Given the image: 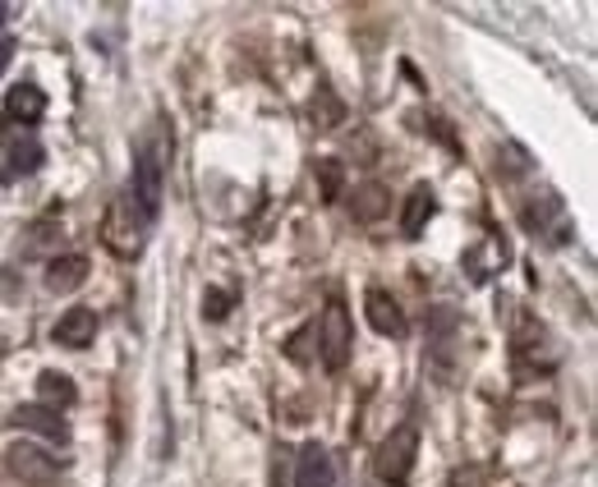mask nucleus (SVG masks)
<instances>
[{"label":"nucleus","mask_w":598,"mask_h":487,"mask_svg":"<svg viewBox=\"0 0 598 487\" xmlns=\"http://www.w3.org/2000/svg\"><path fill=\"white\" fill-rule=\"evenodd\" d=\"M314 336H318V349H322L327 373H341V368L351 363V355H355V322H351V308H345L341 295L327 299L322 322L314 326Z\"/></svg>","instance_id":"1"},{"label":"nucleus","mask_w":598,"mask_h":487,"mask_svg":"<svg viewBox=\"0 0 598 487\" xmlns=\"http://www.w3.org/2000/svg\"><path fill=\"white\" fill-rule=\"evenodd\" d=\"M162 170H166L162 143L148 133L139 152H133V180H129V203L139 207L148 221H157V212H162Z\"/></svg>","instance_id":"2"},{"label":"nucleus","mask_w":598,"mask_h":487,"mask_svg":"<svg viewBox=\"0 0 598 487\" xmlns=\"http://www.w3.org/2000/svg\"><path fill=\"white\" fill-rule=\"evenodd\" d=\"M143 235H148V217L129 198H115L106 207V221H102L106 248L120 253V258H139V253H143Z\"/></svg>","instance_id":"3"},{"label":"nucleus","mask_w":598,"mask_h":487,"mask_svg":"<svg viewBox=\"0 0 598 487\" xmlns=\"http://www.w3.org/2000/svg\"><path fill=\"white\" fill-rule=\"evenodd\" d=\"M415 456H419V427H415V423H400L396 433L378 446L373 470H378V478H382V483L400 487L405 478H410V470H415Z\"/></svg>","instance_id":"4"},{"label":"nucleus","mask_w":598,"mask_h":487,"mask_svg":"<svg viewBox=\"0 0 598 487\" xmlns=\"http://www.w3.org/2000/svg\"><path fill=\"white\" fill-rule=\"evenodd\" d=\"M5 470L18 478V483H28V487H51V483H61V460L47 456L42 446H28V441H18L5 451Z\"/></svg>","instance_id":"5"},{"label":"nucleus","mask_w":598,"mask_h":487,"mask_svg":"<svg viewBox=\"0 0 598 487\" xmlns=\"http://www.w3.org/2000/svg\"><path fill=\"white\" fill-rule=\"evenodd\" d=\"M0 152H5L10 166H14L18 175H33L37 166L47 162L42 143L33 139V129H18V125H10V120H0Z\"/></svg>","instance_id":"6"},{"label":"nucleus","mask_w":598,"mask_h":487,"mask_svg":"<svg viewBox=\"0 0 598 487\" xmlns=\"http://www.w3.org/2000/svg\"><path fill=\"white\" fill-rule=\"evenodd\" d=\"M364 318H369V326L378 331V336H405L410 331V322H405V308L387 295V290H369L364 295Z\"/></svg>","instance_id":"7"},{"label":"nucleus","mask_w":598,"mask_h":487,"mask_svg":"<svg viewBox=\"0 0 598 487\" xmlns=\"http://www.w3.org/2000/svg\"><path fill=\"white\" fill-rule=\"evenodd\" d=\"M51 336L65 349H88L92 336H98V313H92V308H65L61 322L51 326Z\"/></svg>","instance_id":"8"},{"label":"nucleus","mask_w":598,"mask_h":487,"mask_svg":"<svg viewBox=\"0 0 598 487\" xmlns=\"http://www.w3.org/2000/svg\"><path fill=\"white\" fill-rule=\"evenodd\" d=\"M42 111H47V97L37 84H14L5 92V120L18 125V129H33L37 120H42Z\"/></svg>","instance_id":"9"},{"label":"nucleus","mask_w":598,"mask_h":487,"mask_svg":"<svg viewBox=\"0 0 598 487\" xmlns=\"http://www.w3.org/2000/svg\"><path fill=\"white\" fill-rule=\"evenodd\" d=\"M14 427H24V433H37V437H51V441H65L69 437V427L61 419V409H47V405H18L14 409Z\"/></svg>","instance_id":"10"},{"label":"nucleus","mask_w":598,"mask_h":487,"mask_svg":"<svg viewBox=\"0 0 598 487\" xmlns=\"http://www.w3.org/2000/svg\"><path fill=\"white\" fill-rule=\"evenodd\" d=\"M295 487H336V464L318 441H308L295 460Z\"/></svg>","instance_id":"11"},{"label":"nucleus","mask_w":598,"mask_h":487,"mask_svg":"<svg viewBox=\"0 0 598 487\" xmlns=\"http://www.w3.org/2000/svg\"><path fill=\"white\" fill-rule=\"evenodd\" d=\"M433 212H437L433 189H429V184H415L410 198H405V207H400V235H405V240H419L423 226L433 221Z\"/></svg>","instance_id":"12"},{"label":"nucleus","mask_w":598,"mask_h":487,"mask_svg":"<svg viewBox=\"0 0 598 487\" xmlns=\"http://www.w3.org/2000/svg\"><path fill=\"white\" fill-rule=\"evenodd\" d=\"M351 212H355V221H364V226L382 221V217H387V212H392V193H387V184L364 180V184L351 193Z\"/></svg>","instance_id":"13"},{"label":"nucleus","mask_w":598,"mask_h":487,"mask_svg":"<svg viewBox=\"0 0 598 487\" xmlns=\"http://www.w3.org/2000/svg\"><path fill=\"white\" fill-rule=\"evenodd\" d=\"M84 281H88V258H84V253L51 258V267H47V290H51V295H69V290H79Z\"/></svg>","instance_id":"14"},{"label":"nucleus","mask_w":598,"mask_h":487,"mask_svg":"<svg viewBox=\"0 0 598 487\" xmlns=\"http://www.w3.org/2000/svg\"><path fill=\"white\" fill-rule=\"evenodd\" d=\"M37 405H47V409L74 405V382L65 373H55V368H47V373L37 377Z\"/></svg>","instance_id":"15"},{"label":"nucleus","mask_w":598,"mask_h":487,"mask_svg":"<svg viewBox=\"0 0 598 487\" xmlns=\"http://www.w3.org/2000/svg\"><path fill=\"white\" fill-rule=\"evenodd\" d=\"M314 175H318L322 198H327V203H336V198H341V189H345V166H341L336 157H322V162H314Z\"/></svg>","instance_id":"16"},{"label":"nucleus","mask_w":598,"mask_h":487,"mask_svg":"<svg viewBox=\"0 0 598 487\" xmlns=\"http://www.w3.org/2000/svg\"><path fill=\"white\" fill-rule=\"evenodd\" d=\"M308 111H314V125H318V129H336V125H345V106H341L327 88H318V97H314V106H308Z\"/></svg>","instance_id":"17"},{"label":"nucleus","mask_w":598,"mask_h":487,"mask_svg":"<svg viewBox=\"0 0 598 487\" xmlns=\"http://www.w3.org/2000/svg\"><path fill=\"white\" fill-rule=\"evenodd\" d=\"M226 313H230V295H226V290H207V295H203V318L221 322Z\"/></svg>","instance_id":"18"},{"label":"nucleus","mask_w":598,"mask_h":487,"mask_svg":"<svg viewBox=\"0 0 598 487\" xmlns=\"http://www.w3.org/2000/svg\"><path fill=\"white\" fill-rule=\"evenodd\" d=\"M55 235H61V230H55L51 221H42V226L33 230V240L24 244V253H42V248H51V244H55Z\"/></svg>","instance_id":"19"},{"label":"nucleus","mask_w":598,"mask_h":487,"mask_svg":"<svg viewBox=\"0 0 598 487\" xmlns=\"http://www.w3.org/2000/svg\"><path fill=\"white\" fill-rule=\"evenodd\" d=\"M14 51H18V47H14V37H0V74H5V69H10V61H14Z\"/></svg>","instance_id":"20"},{"label":"nucleus","mask_w":598,"mask_h":487,"mask_svg":"<svg viewBox=\"0 0 598 487\" xmlns=\"http://www.w3.org/2000/svg\"><path fill=\"white\" fill-rule=\"evenodd\" d=\"M5 18H10V5H5V0H0V24H5Z\"/></svg>","instance_id":"21"}]
</instances>
